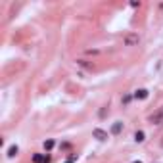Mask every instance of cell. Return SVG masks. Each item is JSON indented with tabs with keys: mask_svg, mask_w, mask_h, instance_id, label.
Returning a JSON list of instances; mask_svg holds the SVG:
<instances>
[{
	"mask_svg": "<svg viewBox=\"0 0 163 163\" xmlns=\"http://www.w3.org/2000/svg\"><path fill=\"white\" fill-rule=\"evenodd\" d=\"M150 123L152 125H161L163 123V108H159L157 111H154V115H150Z\"/></svg>",
	"mask_w": 163,
	"mask_h": 163,
	"instance_id": "1",
	"label": "cell"
},
{
	"mask_svg": "<svg viewBox=\"0 0 163 163\" xmlns=\"http://www.w3.org/2000/svg\"><path fill=\"white\" fill-rule=\"evenodd\" d=\"M92 134H94V138H98V140H106V138H108V132L102 130V129H94Z\"/></svg>",
	"mask_w": 163,
	"mask_h": 163,
	"instance_id": "2",
	"label": "cell"
},
{
	"mask_svg": "<svg viewBox=\"0 0 163 163\" xmlns=\"http://www.w3.org/2000/svg\"><path fill=\"white\" fill-rule=\"evenodd\" d=\"M125 42H127L129 46H134V44H138V35H134V33H130V35H127V39H125Z\"/></svg>",
	"mask_w": 163,
	"mask_h": 163,
	"instance_id": "3",
	"label": "cell"
},
{
	"mask_svg": "<svg viewBox=\"0 0 163 163\" xmlns=\"http://www.w3.org/2000/svg\"><path fill=\"white\" fill-rule=\"evenodd\" d=\"M48 161H50L48 156H40V154H35V156H33V163H48Z\"/></svg>",
	"mask_w": 163,
	"mask_h": 163,
	"instance_id": "4",
	"label": "cell"
},
{
	"mask_svg": "<svg viewBox=\"0 0 163 163\" xmlns=\"http://www.w3.org/2000/svg\"><path fill=\"white\" fill-rule=\"evenodd\" d=\"M134 98H138V100H146V98H148V90H146V88L136 90V92H134Z\"/></svg>",
	"mask_w": 163,
	"mask_h": 163,
	"instance_id": "5",
	"label": "cell"
},
{
	"mask_svg": "<svg viewBox=\"0 0 163 163\" xmlns=\"http://www.w3.org/2000/svg\"><path fill=\"white\" fill-rule=\"evenodd\" d=\"M121 129H123V123H121V121H117V123H113L111 132H113V134H119V132H121Z\"/></svg>",
	"mask_w": 163,
	"mask_h": 163,
	"instance_id": "6",
	"label": "cell"
},
{
	"mask_svg": "<svg viewBox=\"0 0 163 163\" xmlns=\"http://www.w3.org/2000/svg\"><path fill=\"white\" fill-rule=\"evenodd\" d=\"M134 140H136V142H142V140H144V132H142V130H136V134H134Z\"/></svg>",
	"mask_w": 163,
	"mask_h": 163,
	"instance_id": "7",
	"label": "cell"
},
{
	"mask_svg": "<svg viewBox=\"0 0 163 163\" xmlns=\"http://www.w3.org/2000/svg\"><path fill=\"white\" fill-rule=\"evenodd\" d=\"M17 152H19V150H17V146H12V148L8 150V156H10V157H14V156H15Z\"/></svg>",
	"mask_w": 163,
	"mask_h": 163,
	"instance_id": "8",
	"label": "cell"
},
{
	"mask_svg": "<svg viewBox=\"0 0 163 163\" xmlns=\"http://www.w3.org/2000/svg\"><path fill=\"white\" fill-rule=\"evenodd\" d=\"M44 148H46V150H52V148H54V140H46V142H44Z\"/></svg>",
	"mask_w": 163,
	"mask_h": 163,
	"instance_id": "9",
	"label": "cell"
},
{
	"mask_svg": "<svg viewBox=\"0 0 163 163\" xmlns=\"http://www.w3.org/2000/svg\"><path fill=\"white\" fill-rule=\"evenodd\" d=\"M134 163H142V161H134Z\"/></svg>",
	"mask_w": 163,
	"mask_h": 163,
	"instance_id": "10",
	"label": "cell"
},
{
	"mask_svg": "<svg viewBox=\"0 0 163 163\" xmlns=\"http://www.w3.org/2000/svg\"><path fill=\"white\" fill-rule=\"evenodd\" d=\"M65 163H73V161H65Z\"/></svg>",
	"mask_w": 163,
	"mask_h": 163,
	"instance_id": "11",
	"label": "cell"
}]
</instances>
